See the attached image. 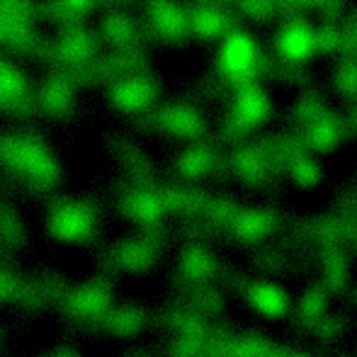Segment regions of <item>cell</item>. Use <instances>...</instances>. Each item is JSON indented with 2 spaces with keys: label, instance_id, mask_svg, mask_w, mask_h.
<instances>
[{
  "label": "cell",
  "instance_id": "1",
  "mask_svg": "<svg viewBox=\"0 0 357 357\" xmlns=\"http://www.w3.org/2000/svg\"><path fill=\"white\" fill-rule=\"evenodd\" d=\"M100 37L85 32L83 27H71L63 29V34L54 42L44 44L42 59L49 63H71V66H80L88 59H93V54L98 52Z\"/></svg>",
  "mask_w": 357,
  "mask_h": 357
},
{
  "label": "cell",
  "instance_id": "2",
  "mask_svg": "<svg viewBox=\"0 0 357 357\" xmlns=\"http://www.w3.org/2000/svg\"><path fill=\"white\" fill-rule=\"evenodd\" d=\"M75 88L73 78L68 73H56L52 78H47L42 93H39V109L47 112H68L75 107Z\"/></svg>",
  "mask_w": 357,
  "mask_h": 357
},
{
  "label": "cell",
  "instance_id": "3",
  "mask_svg": "<svg viewBox=\"0 0 357 357\" xmlns=\"http://www.w3.org/2000/svg\"><path fill=\"white\" fill-rule=\"evenodd\" d=\"M153 95V85L144 78H124L107 88V102L119 109H139Z\"/></svg>",
  "mask_w": 357,
  "mask_h": 357
},
{
  "label": "cell",
  "instance_id": "4",
  "mask_svg": "<svg viewBox=\"0 0 357 357\" xmlns=\"http://www.w3.org/2000/svg\"><path fill=\"white\" fill-rule=\"evenodd\" d=\"M27 90H29L27 75L22 71H17L13 63L0 61V93L8 100H15V98L27 95Z\"/></svg>",
  "mask_w": 357,
  "mask_h": 357
},
{
  "label": "cell",
  "instance_id": "5",
  "mask_svg": "<svg viewBox=\"0 0 357 357\" xmlns=\"http://www.w3.org/2000/svg\"><path fill=\"white\" fill-rule=\"evenodd\" d=\"M63 3L68 5V8H73L75 13H85V10H90L93 8L98 0H63Z\"/></svg>",
  "mask_w": 357,
  "mask_h": 357
},
{
  "label": "cell",
  "instance_id": "6",
  "mask_svg": "<svg viewBox=\"0 0 357 357\" xmlns=\"http://www.w3.org/2000/svg\"><path fill=\"white\" fill-rule=\"evenodd\" d=\"M5 105H8V98H5V95L0 93V109H5Z\"/></svg>",
  "mask_w": 357,
  "mask_h": 357
}]
</instances>
